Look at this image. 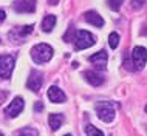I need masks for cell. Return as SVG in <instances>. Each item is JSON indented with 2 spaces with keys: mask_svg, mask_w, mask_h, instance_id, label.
<instances>
[{
  "mask_svg": "<svg viewBox=\"0 0 147 136\" xmlns=\"http://www.w3.org/2000/svg\"><path fill=\"white\" fill-rule=\"evenodd\" d=\"M31 57L36 63H45L53 57V48L47 43H37L31 50Z\"/></svg>",
  "mask_w": 147,
  "mask_h": 136,
  "instance_id": "1",
  "label": "cell"
},
{
  "mask_svg": "<svg viewBox=\"0 0 147 136\" xmlns=\"http://www.w3.org/2000/svg\"><path fill=\"white\" fill-rule=\"evenodd\" d=\"M74 48L76 50H85V48H90L94 45V37L90 31H85V30H81L78 31L76 36H74Z\"/></svg>",
  "mask_w": 147,
  "mask_h": 136,
  "instance_id": "2",
  "label": "cell"
},
{
  "mask_svg": "<svg viewBox=\"0 0 147 136\" xmlns=\"http://www.w3.org/2000/svg\"><path fill=\"white\" fill-rule=\"evenodd\" d=\"M96 113L98 118L104 122H112L115 119V108L110 102H98L96 104Z\"/></svg>",
  "mask_w": 147,
  "mask_h": 136,
  "instance_id": "3",
  "label": "cell"
},
{
  "mask_svg": "<svg viewBox=\"0 0 147 136\" xmlns=\"http://www.w3.org/2000/svg\"><path fill=\"white\" fill-rule=\"evenodd\" d=\"M14 57L13 56H8V54H0V76L3 79H9L11 73L14 70Z\"/></svg>",
  "mask_w": 147,
  "mask_h": 136,
  "instance_id": "4",
  "label": "cell"
},
{
  "mask_svg": "<svg viewBox=\"0 0 147 136\" xmlns=\"http://www.w3.org/2000/svg\"><path fill=\"white\" fill-rule=\"evenodd\" d=\"M25 108V102H23L22 98H14L13 101L9 102V105L5 108V114L8 118H16V116H19L22 113V110Z\"/></svg>",
  "mask_w": 147,
  "mask_h": 136,
  "instance_id": "5",
  "label": "cell"
},
{
  "mask_svg": "<svg viewBox=\"0 0 147 136\" xmlns=\"http://www.w3.org/2000/svg\"><path fill=\"white\" fill-rule=\"evenodd\" d=\"M42 83H43L42 73H40V71L33 70V71L30 73L28 81H26V87H28V90H31V91H39V90L42 88Z\"/></svg>",
  "mask_w": 147,
  "mask_h": 136,
  "instance_id": "6",
  "label": "cell"
},
{
  "mask_svg": "<svg viewBox=\"0 0 147 136\" xmlns=\"http://www.w3.org/2000/svg\"><path fill=\"white\" fill-rule=\"evenodd\" d=\"M132 57H133V63L136 65L138 70H142L146 65V57H147V51L144 46H135L132 51Z\"/></svg>",
  "mask_w": 147,
  "mask_h": 136,
  "instance_id": "7",
  "label": "cell"
},
{
  "mask_svg": "<svg viewBox=\"0 0 147 136\" xmlns=\"http://www.w3.org/2000/svg\"><path fill=\"white\" fill-rule=\"evenodd\" d=\"M33 25H25V26H19V28H14L13 31H9L8 36H9V39H13L14 42H22V39L25 37V36H28L33 33Z\"/></svg>",
  "mask_w": 147,
  "mask_h": 136,
  "instance_id": "8",
  "label": "cell"
},
{
  "mask_svg": "<svg viewBox=\"0 0 147 136\" xmlns=\"http://www.w3.org/2000/svg\"><path fill=\"white\" fill-rule=\"evenodd\" d=\"M36 5H37L36 0H17L13 5V8L17 13H34Z\"/></svg>",
  "mask_w": 147,
  "mask_h": 136,
  "instance_id": "9",
  "label": "cell"
},
{
  "mask_svg": "<svg viewBox=\"0 0 147 136\" xmlns=\"http://www.w3.org/2000/svg\"><path fill=\"white\" fill-rule=\"evenodd\" d=\"M107 59H109V54H107V51L101 50L99 53L90 56L88 61L93 63V65L96 67V68H99V70H105V68H107Z\"/></svg>",
  "mask_w": 147,
  "mask_h": 136,
  "instance_id": "10",
  "label": "cell"
},
{
  "mask_svg": "<svg viewBox=\"0 0 147 136\" xmlns=\"http://www.w3.org/2000/svg\"><path fill=\"white\" fill-rule=\"evenodd\" d=\"M47 96H48V99L51 102H54V104H62V102L67 101L65 93H63V91L59 88V87H56V85L50 87L48 91H47Z\"/></svg>",
  "mask_w": 147,
  "mask_h": 136,
  "instance_id": "11",
  "label": "cell"
},
{
  "mask_svg": "<svg viewBox=\"0 0 147 136\" xmlns=\"http://www.w3.org/2000/svg\"><path fill=\"white\" fill-rule=\"evenodd\" d=\"M84 19H85V22H88L94 26H99V28L104 26V19H102L96 11H87L84 14Z\"/></svg>",
  "mask_w": 147,
  "mask_h": 136,
  "instance_id": "12",
  "label": "cell"
},
{
  "mask_svg": "<svg viewBox=\"0 0 147 136\" xmlns=\"http://www.w3.org/2000/svg\"><path fill=\"white\" fill-rule=\"evenodd\" d=\"M84 77L87 79V82L91 83L93 87H98V85H102V83H104V77L99 73H96V71H85Z\"/></svg>",
  "mask_w": 147,
  "mask_h": 136,
  "instance_id": "13",
  "label": "cell"
},
{
  "mask_svg": "<svg viewBox=\"0 0 147 136\" xmlns=\"http://www.w3.org/2000/svg\"><path fill=\"white\" fill-rule=\"evenodd\" d=\"M63 121H65V118H63V114H59V113H53L48 116V124L51 127V130L56 131L61 129V125L63 124Z\"/></svg>",
  "mask_w": 147,
  "mask_h": 136,
  "instance_id": "14",
  "label": "cell"
},
{
  "mask_svg": "<svg viewBox=\"0 0 147 136\" xmlns=\"http://www.w3.org/2000/svg\"><path fill=\"white\" fill-rule=\"evenodd\" d=\"M54 25H56V15L48 14V15H47V17L42 20V30L45 31V33H50V31H53Z\"/></svg>",
  "mask_w": 147,
  "mask_h": 136,
  "instance_id": "15",
  "label": "cell"
},
{
  "mask_svg": "<svg viewBox=\"0 0 147 136\" xmlns=\"http://www.w3.org/2000/svg\"><path fill=\"white\" fill-rule=\"evenodd\" d=\"M85 133L87 136H104V133H102L101 130H98L94 125H91V124H87L85 125Z\"/></svg>",
  "mask_w": 147,
  "mask_h": 136,
  "instance_id": "16",
  "label": "cell"
},
{
  "mask_svg": "<svg viewBox=\"0 0 147 136\" xmlns=\"http://www.w3.org/2000/svg\"><path fill=\"white\" fill-rule=\"evenodd\" d=\"M19 135L20 136H39L37 130L33 129V127H25V129L19 130Z\"/></svg>",
  "mask_w": 147,
  "mask_h": 136,
  "instance_id": "17",
  "label": "cell"
},
{
  "mask_svg": "<svg viewBox=\"0 0 147 136\" xmlns=\"http://www.w3.org/2000/svg\"><path fill=\"white\" fill-rule=\"evenodd\" d=\"M109 45H110V48H118V45H119V34L118 33H112L109 36Z\"/></svg>",
  "mask_w": 147,
  "mask_h": 136,
  "instance_id": "18",
  "label": "cell"
},
{
  "mask_svg": "<svg viewBox=\"0 0 147 136\" xmlns=\"http://www.w3.org/2000/svg\"><path fill=\"white\" fill-rule=\"evenodd\" d=\"M107 3H109L110 9H113V11H119V8H121L122 0H107Z\"/></svg>",
  "mask_w": 147,
  "mask_h": 136,
  "instance_id": "19",
  "label": "cell"
},
{
  "mask_svg": "<svg viewBox=\"0 0 147 136\" xmlns=\"http://www.w3.org/2000/svg\"><path fill=\"white\" fill-rule=\"evenodd\" d=\"M144 2L146 0H132V8L133 9H141L144 6Z\"/></svg>",
  "mask_w": 147,
  "mask_h": 136,
  "instance_id": "20",
  "label": "cell"
},
{
  "mask_svg": "<svg viewBox=\"0 0 147 136\" xmlns=\"http://www.w3.org/2000/svg\"><path fill=\"white\" fill-rule=\"evenodd\" d=\"M43 110V104L42 102H36L34 104V111H42Z\"/></svg>",
  "mask_w": 147,
  "mask_h": 136,
  "instance_id": "21",
  "label": "cell"
},
{
  "mask_svg": "<svg viewBox=\"0 0 147 136\" xmlns=\"http://www.w3.org/2000/svg\"><path fill=\"white\" fill-rule=\"evenodd\" d=\"M5 19H6V13H5L3 9H0V25L5 22Z\"/></svg>",
  "mask_w": 147,
  "mask_h": 136,
  "instance_id": "22",
  "label": "cell"
},
{
  "mask_svg": "<svg viewBox=\"0 0 147 136\" xmlns=\"http://www.w3.org/2000/svg\"><path fill=\"white\" fill-rule=\"evenodd\" d=\"M50 3H51V5H56V3H57V0H50Z\"/></svg>",
  "mask_w": 147,
  "mask_h": 136,
  "instance_id": "23",
  "label": "cell"
},
{
  "mask_svg": "<svg viewBox=\"0 0 147 136\" xmlns=\"http://www.w3.org/2000/svg\"><path fill=\"white\" fill-rule=\"evenodd\" d=\"M0 136H3V133H2V131H0Z\"/></svg>",
  "mask_w": 147,
  "mask_h": 136,
  "instance_id": "24",
  "label": "cell"
},
{
  "mask_svg": "<svg viewBox=\"0 0 147 136\" xmlns=\"http://www.w3.org/2000/svg\"><path fill=\"white\" fill-rule=\"evenodd\" d=\"M63 136H71V135H63Z\"/></svg>",
  "mask_w": 147,
  "mask_h": 136,
  "instance_id": "25",
  "label": "cell"
}]
</instances>
